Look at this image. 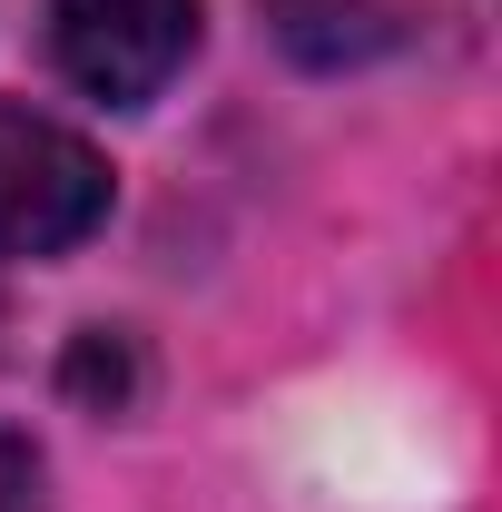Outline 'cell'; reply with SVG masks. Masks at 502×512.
Wrapping results in <instances>:
<instances>
[{"mask_svg": "<svg viewBox=\"0 0 502 512\" xmlns=\"http://www.w3.org/2000/svg\"><path fill=\"white\" fill-rule=\"evenodd\" d=\"M109 217V158L30 99H0V266L69 256Z\"/></svg>", "mask_w": 502, "mask_h": 512, "instance_id": "6da1fadb", "label": "cell"}, {"mask_svg": "<svg viewBox=\"0 0 502 512\" xmlns=\"http://www.w3.org/2000/svg\"><path fill=\"white\" fill-rule=\"evenodd\" d=\"M197 50V0H50V60L109 99V109H148Z\"/></svg>", "mask_w": 502, "mask_h": 512, "instance_id": "7a4b0ae2", "label": "cell"}, {"mask_svg": "<svg viewBox=\"0 0 502 512\" xmlns=\"http://www.w3.org/2000/svg\"><path fill=\"white\" fill-rule=\"evenodd\" d=\"M50 473H40V453H30V434H0V512H50V493H40Z\"/></svg>", "mask_w": 502, "mask_h": 512, "instance_id": "3957f363", "label": "cell"}]
</instances>
